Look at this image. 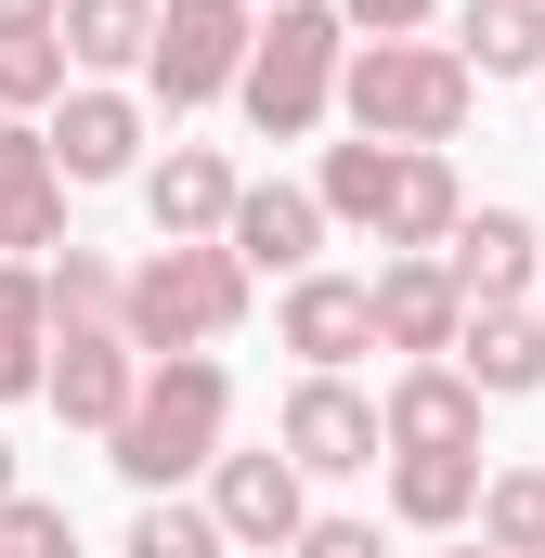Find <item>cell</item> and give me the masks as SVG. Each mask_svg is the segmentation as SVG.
Returning <instances> with one entry per match:
<instances>
[{"mask_svg": "<svg viewBox=\"0 0 545 558\" xmlns=\"http://www.w3.org/2000/svg\"><path fill=\"white\" fill-rule=\"evenodd\" d=\"M65 92V39L52 26H26V39H0V118H39Z\"/></svg>", "mask_w": 545, "mask_h": 558, "instance_id": "cell-26", "label": "cell"}, {"mask_svg": "<svg viewBox=\"0 0 545 558\" xmlns=\"http://www.w3.org/2000/svg\"><path fill=\"white\" fill-rule=\"evenodd\" d=\"M208 520H221V546H247V558H286V533L312 520V481L286 468V454H208V494H195Z\"/></svg>", "mask_w": 545, "mask_h": 558, "instance_id": "cell-9", "label": "cell"}, {"mask_svg": "<svg viewBox=\"0 0 545 558\" xmlns=\"http://www.w3.org/2000/svg\"><path fill=\"white\" fill-rule=\"evenodd\" d=\"M338 65H351V26H338L325 0H272L261 39H247V65H234L247 131L261 143H312L325 118H338Z\"/></svg>", "mask_w": 545, "mask_h": 558, "instance_id": "cell-5", "label": "cell"}, {"mask_svg": "<svg viewBox=\"0 0 545 558\" xmlns=\"http://www.w3.org/2000/svg\"><path fill=\"white\" fill-rule=\"evenodd\" d=\"M272 338L299 351V377H351L364 351H377V312H364V274H286V299H272Z\"/></svg>", "mask_w": 545, "mask_h": 558, "instance_id": "cell-11", "label": "cell"}, {"mask_svg": "<svg viewBox=\"0 0 545 558\" xmlns=\"http://www.w3.org/2000/svg\"><path fill=\"white\" fill-rule=\"evenodd\" d=\"M481 507V454H390V520L403 533H468Z\"/></svg>", "mask_w": 545, "mask_h": 558, "instance_id": "cell-21", "label": "cell"}, {"mask_svg": "<svg viewBox=\"0 0 545 558\" xmlns=\"http://www.w3.org/2000/svg\"><path fill=\"white\" fill-rule=\"evenodd\" d=\"M131 390H143V351L118 338V325H52V364H39V403H52L65 428H92V441H105V428L131 416Z\"/></svg>", "mask_w": 545, "mask_h": 558, "instance_id": "cell-12", "label": "cell"}, {"mask_svg": "<svg viewBox=\"0 0 545 558\" xmlns=\"http://www.w3.org/2000/svg\"><path fill=\"white\" fill-rule=\"evenodd\" d=\"M39 143H52V182H65V195H78V182H131L143 169V105L118 78H65Z\"/></svg>", "mask_w": 545, "mask_h": 558, "instance_id": "cell-10", "label": "cell"}, {"mask_svg": "<svg viewBox=\"0 0 545 558\" xmlns=\"http://www.w3.org/2000/svg\"><path fill=\"white\" fill-rule=\"evenodd\" d=\"M272 454H286L299 481H351V468H377V390H351V377H299L286 416H272Z\"/></svg>", "mask_w": 545, "mask_h": 558, "instance_id": "cell-8", "label": "cell"}, {"mask_svg": "<svg viewBox=\"0 0 545 558\" xmlns=\"http://www.w3.org/2000/svg\"><path fill=\"white\" fill-rule=\"evenodd\" d=\"M52 364V312H39V260H0V403H26Z\"/></svg>", "mask_w": 545, "mask_h": 558, "instance_id": "cell-23", "label": "cell"}, {"mask_svg": "<svg viewBox=\"0 0 545 558\" xmlns=\"http://www.w3.org/2000/svg\"><path fill=\"white\" fill-rule=\"evenodd\" d=\"M325 13H338L351 39H428V13H441V0H325Z\"/></svg>", "mask_w": 545, "mask_h": 558, "instance_id": "cell-29", "label": "cell"}, {"mask_svg": "<svg viewBox=\"0 0 545 558\" xmlns=\"http://www.w3.org/2000/svg\"><path fill=\"white\" fill-rule=\"evenodd\" d=\"M428 260L455 274V299H468V312H533L545 234H533V208H455V234H441Z\"/></svg>", "mask_w": 545, "mask_h": 558, "instance_id": "cell-7", "label": "cell"}, {"mask_svg": "<svg viewBox=\"0 0 545 558\" xmlns=\"http://www.w3.org/2000/svg\"><path fill=\"white\" fill-rule=\"evenodd\" d=\"M221 247H234L247 274H312V260H325V208H312V182H234Z\"/></svg>", "mask_w": 545, "mask_h": 558, "instance_id": "cell-17", "label": "cell"}, {"mask_svg": "<svg viewBox=\"0 0 545 558\" xmlns=\"http://www.w3.org/2000/svg\"><path fill=\"white\" fill-rule=\"evenodd\" d=\"M247 260L208 234V247H143L131 274H118V338H131L143 364H169V351H221L234 325H247Z\"/></svg>", "mask_w": 545, "mask_h": 558, "instance_id": "cell-4", "label": "cell"}, {"mask_svg": "<svg viewBox=\"0 0 545 558\" xmlns=\"http://www.w3.org/2000/svg\"><path fill=\"white\" fill-rule=\"evenodd\" d=\"M143 221H156V247H208V234L234 221V156H221V143L143 156Z\"/></svg>", "mask_w": 545, "mask_h": 558, "instance_id": "cell-14", "label": "cell"}, {"mask_svg": "<svg viewBox=\"0 0 545 558\" xmlns=\"http://www.w3.org/2000/svg\"><path fill=\"white\" fill-rule=\"evenodd\" d=\"M65 0H0V39H26V26H52Z\"/></svg>", "mask_w": 545, "mask_h": 558, "instance_id": "cell-30", "label": "cell"}, {"mask_svg": "<svg viewBox=\"0 0 545 558\" xmlns=\"http://www.w3.org/2000/svg\"><path fill=\"white\" fill-rule=\"evenodd\" d=\"M39 312H52V325H118V260H92V247L65 234V247L39 260Z\"/></svg>", "mask_w": 545, "mask_h": 558, "instance_id": "cell-25", "label": "cell"}, {"mask_svg": "<svg viewBox=\"0 0 545 558\" xmlns=\"http://www.w3.org/2000/svg\"><path fill=\"white\" fill-rule=\"evenodd\" d=\"M286 558H390V533L338 507V520H299V533H286Z\"/></svg>", "mask_w": 545, "mask_h": 558, "instance_id": "cell-28", "label": "cell"}, {"mask_svg": "<svg viewBox=\"0 0 545 558\" xmlns=\"http://www.w3.org/2000/svg\"><path fill=\"white\" fill-rule=\"evenodd\" d=\"M441 364H455L481 403H533V390H545V325H533V312H468Z\"/></svg>", "mask_w": 545, "mask_h": 558, "instance_id": "cell-18", "label": "cell"}, {"mask_svg": "<svg viewBox=\"0 0 545 558\" xmlns=\"http://www.w3.org/2000/svg\"><path fill=\"white\" fill-rule=\"evenodd\" d=\"M455 65L468 78H533L545 65V0H468L455 13Z\"/></svg>", "mask_w": 545, "mask_h": 558, "instance_id": "cell-19", "label": "cell"}, {"mask_svg": "<svg viewBox=\"0 0 545 558\" xmlns=\"http://www.w3.org/2000/svg\"><path fill=\"white\" fill-rule=\"evenodd\" d=\"M533 325H545V286H533Z\"/></svg>", "mask_w": 545, "mask_h": 558, "instance_id": "cell-33", "label": "cell"}, {"mask_svg": "<svg viewBox=\"0 0 545 558\" xmlns=\"http://www.w3.org/2000/svg\"><path fill=\"white\" fill-rule=\"evenodd\" d=\"M0 494H26V481H13V441H0Z\"/></svg>", "mask_w": 545, "mask_h": 558, "instance_id": "cell-31", "label": "cell"}, {"mask_svg": "<svg viewBox=\"0 0 545 558\" xmlns=\"http://www.w3.org/2000/svg\"><path fill=\"white\" fill-rule=\"evenodd\" d=\"M0 558H78V520L52 494H0Z\"/></svg>", "mask_w": 545, "mask_h": 558, "instance_id": "cell-27", "label": "cell"}, {"mask_svg": "<svg viewBox=\"0 0 545 558\" xmlns=\"http://www.w3.org/2000/svg\"><path fill=\"white\" fill-rule=\"evenodd\" d=\"M118 558H234V546H221V520H208L195 494H143L131 533H118Z\"/></svg>", "mask_w": 545, "mask_h": 558, "instance_id": "cell-24", "label": "cell"}, {"mask_svg": "<svg viewBox=\"0 0 545 558\" xmlns=\"http://www.w3.org/2000/svg\"><path fill=\"white\" fill-rule=\"evenodd\" d=\"M377 454H481V390L455 364H403L377 390Z\"/></svg>", "mask_w": 545, "mask_h": 558, "instance_id": "cell-13", "label": "cell"}, {"mask_svg": "<svg viewBox=\"0 0 545 558\" xmlns=\"http://www.w3.org/2000/svg\"><path fill=\"white\" fill-rule=\"evenodd\" d=\"M221 428H234V377H221V351H169V364H143L131 416L105 428V468H118L131 494H182V481H208Z\"/></svg>", "mask_w": 545, "mask_h": 558, "instance_id": "cell-2", "label": "cell"}, {"mask_svg": "<svg viewBox=\"0 0 545 558\" xmlns=\"http://www.w3.org/2000/svg\"><path fill=\"white\" fill-rule=\"evenodd\" d=\"M468 105H481V78L455 65V39H351V65H338V118L351 143H441L468 131Z\"/></svg>", "mask_w": 545, "mask_h": 558, "instance_id": "cell-3", "label": "cell"}, {"mask_svg": "<svg viewBox=\"0 0 545 558\" xmlns=\"http://www.w3.org/2000/svg\"><path fill=\"white\" fill-rule=\"evenodd\" d=\"M247 13H272V0H247Z\"/></svg>", "mask_w": 545, "mask_h": 558, "instance_id": "cell-34", "label": "cell"}, {"mask_svg": "<svg viewBox=\"0 0 545 558\" xmlns=\"http://www.w3.org/2000/svg\"><path fill=\"white\" fill-rule=\"evenodd\" d=\"M247 39H261V13H247V0H156L143 92H156L169 118H195V105H234V65H247Z\"/></svg>", "mask_w": 545, "mask_h": 558, "instance_id": "cell-6", "label": "cell"}, {"mask_svg": "<svg viewBox=\"0 0 545 558\" xmlns=\"http://www.w3.org/2000/svg\"><path fill=\"white\" fill-rule=\"evenodd\" d=\"M52 247H65L52 143H39V118H0V260H52Z\"/></svg>", "mask_w": 545, "mask_h": 558, "instance_id": "cell-16", "label": "cell"}, {"mask_svg": "<svg viewBox=\"0 0 545 558\" xmlns=\"http://www.w3.org/2000/svg\"><path fill=\"white\" fill-rule=\"evenodd\" d=\"M52 39H65V78H118V65H143V39H156V0H65Z\"/></svg>", "mask_w": 545, "mask_h": 558, "instance_id": "cell-20", "label": "cell"}, {"mask_svg": "<svg viewBox=\"0 0 545 558\" xmlns=\"http://www.w3.org/2000/svg\"><path fill=\"white\" fill-rule=\"evenodd\" d=\"M533 92H545V65H533Z\"/></svg>", "mask_w": 545, "mask_h": 558, "instance_id": "cell-35", "label": "cell"}, {"mask_svg": "<svg viewBox=\"0 0 545 558\" xmlns=\"http://www.w3.org/2000/svg\"><path fill=\"white\" fill-rule=\"evenodd\" d=\"M441 558H494V546H441Z\"/></svg>", "mask_w": 545, "mask_h": 558, "instance_id": "cell-32", "label": "cell"}, {"mask_svg": "<svg viewBox=\"0 0 545 558\" xmlns=\"http://www.w3.org/2000/svg\"><path fill=\"white\" fill-rule=\"evenodd\" d=\"M468 546H494V558H545V468H481Z\"/></svg>", "mask_w": 545, "mask_h": 558, "instance_id": "cell-22", "label": "cell"}, {"mask_svg": "<svg viewBox=\"0 0 545 558\" xmlns=\"http://www.w3.org/2000/svg\"><path fill=\"white\" fill-rule=\"evenodd\" d=\"M364 312H377V351H403V364H441L455 325H468V299H455L441 260H377L364 274Z\"/></svg>", "mask_w": 545, "mask_h": 558, "instance_id": "cell-15", "label": "cell"}, {"mask_svg": "<svg viewBox=\"0 0 545 558\" xmlns=\"http://www.w3.org/2000/svg\"><path fill=\"white\" fill-rule=\"evenodd\" d=\"M312 208H325V234L351 221V234H377L390 260H428V247L455 234L468 182H455V156H428V143H325Z\"/></svg>", "mask_w": 545, "mask_h": 558, "instance_id": "cell-1", "label": "cell"}]
</instances>
